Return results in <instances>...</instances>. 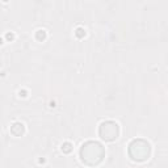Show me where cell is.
<instances>
[{
    "label": "cell",
    "instance_id": "cell-1",
    "mask_svg": "<svg viewBox=\"0 0 168 168\" xmlns=\"http://www.w3.org/2000/svg\"><path fill=\"white\" fill-rule=\"evenodd\" d=\"M79 155L84 164L93 167V165L100 164L104 160V158H105V148L100 142L87 141L80 147Z\"/></svg>",
    "mask_w": 168,
    "mask_h": 168
},
{
    "label": "cell",
    "instance_id": "cell-2",
    "mask_svg": "<svg viewBox=\"0 0 168 168\" xmlns=\"http://www.w3.org/2000/svg\"><path fill=\"white\" fill-rule=\"evenodd\" d=\"M128 152H129V156L134 162H145L151 155V146L147 141L141 139V138L133 139L129 143Z\"/></svg>",
    "mask_w": 168,
    "mask_h": 168
},
{
    "label": "cell",
    "instance_id": "cell-3",
    "mask_svg": "<svg viewBox=\"0 0 168 168\" xmlns=\"http://www.w3.org/2000/svg\"><path fill=\"white\" fill-rule=\"evenodd\" d=\"M99 135L105 142H113L120 137V125L116 121H104L99 126Z\"/></svg>",
    "mask_w": 168,
    "mask_h": 168
},
{
    "label": "cell",
    "instance_id": "cell-4",
    "mask_svg": "<svg viewBox=\"0 0 168 168\" xmlns=\"http://www.w3.org/2000/svg\"><path fill=\"white\" fill-rule=\"evenodd\" d=\"M11 133L14 137H21L25 133V126L23 122H13L11 126Z\"/></svg>",
    "mask_w": 168,
    "mask_h": 168
},
{
    "label": "cell",
    "instance_id": "cell-5",
    "mask_svg": "<svg viewBox=\"0 0 168 168\" xmlns=\"http://www.w3.org/2000/svg\"><path fill=\"white\" fill-rule=\"evenodd\" d=\"M60 148H62V151L64 154H70V152H72V150H74V146H72L71 142H64L60 146Z\"/></svg>",
    "mask_w": 168,
    "mask_h": 168
},
{
    "label": "cell",
    "instance_id": "cell-6",
    "mask_svg": "<svg viewBox=\"0 0 168 168\" xmlns=\"http://www.w3.org/2000/svg\"><path fill=\"white\" fill-rule=\"evenodd\" d=\"M46 37H47V34H46V32L43 30V29H38V30L36 32V40L40 41V42L45 41Z\"/></svg>",
    "mask_w": 168,
    "mask_h": 168
},
{
    "label": "cell",
    "instance_id": "cell-7",
    "mask_svg": "<svg viewBox=\"0 0 168 168\" xmlns=\"http://www.w3.org/2000/svg\"><path fill=\"white\" fill-rule=\"evenodd\" d=\"M75 36H76L77 38H84L86 37V30H84V28H76L75 29Z\"/></svg>",
    "mask_w": 168,
    "mask_h": 168
},
{
    "label": "cell",
    "instance_id": "cell-8",
    "mask_svg": "<svg viewBox=\"0 0 168 168\" xmlns=\"http://www.w3.org/2000/svg\"><path fill=\"white\" fill-rule=\"evenodd\" d=\"M5 38H7L8 41H13V40H14V34H13V33H7Z\"/></svg>",
    "mask_w": 168,
    "mask_h": 168
},
{
    "label": "cell",
    "instance_id": "cell-9",
    "mask_svg": "<svg viewBox=\"0 0 168 168\" xmlns=\"http://www.w3.org/2000/svg\"><path fill=\"white\" fill-rule=\"evenodd\" d=\"M19 95H20L21 97H26V95H28V92H26L25 89H21V91L19 92Z\"/></svg>",
    "mask_w": 168,
    "mask_h": 168
},
{
    "label": "cell",
    "instance_id": "cell-10",
    "mask_svg": "<svg viewBox=\"0 0 168 168\" xmlns=\"http://www.w3.org/2000/svg\"><path fill=\"white\" fill-rule=\"evenodd\" d=\"M1 43H3V38H0V45H1Z\"/></svg>",
    "mask_w": 168,
    "mask_h": 168
}]
</instances>
